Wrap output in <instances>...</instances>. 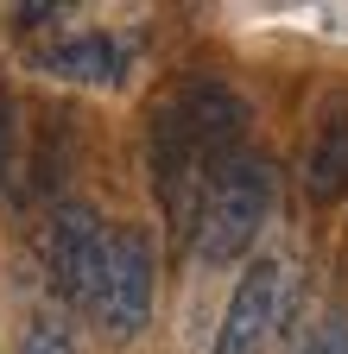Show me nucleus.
<instances>
[{
  "label": "nucleus",
  "instance_id": "1",
  "mask_svg": "<svg viewBox=\"0 0 348 354\" xmlns=\"http://www.w3.org/2000/svg\"><path fill=\"white\" fill-rule=\"evenodd\" d=\"M241 133H247V102L215 76L184 82L152 114V190H158V209L178 234H196L222 165L241 158L235 152Z\"/></svg>",
  "mask_w": 348,
  "mask_h": 354
},
{
  "label": "nucleus",
  "instance_id": "2",
  "mask_svg": "<svg viewBox=\"0 0 348 354\" xmlns=\"http://www.w3.org/2000/svg\"><path fill=\"white\" fill-rule=\"evenodd\" d=\"M273 203H279V171H273V158H259V152L228 158L222 177H215V190H209V203H203L196 234H190L196 266H235L259 241Z\"/></svg>",
  "mask_w": 348,
  "mask_h": 354
},
{
  "label": "nucleus",
  "instance_id": "3",
  "mask_svg": "<svg viewBox=\"0 0 348 354\" xmlns=\"http://www.w3.org/2000/svg\"><path fill=\"white\" fill-rule=\"evenodd\" d=\"M152 285H158V259H152V234L140 221H120L108 234V259H102V285L89 317L102 329V342H134L152 323Z\"/></svg>",
  "mask_w": 348,
  "mask_h": 354
},
{
  "label": "nucleus",
  "instance_id": "4",
  "mask_svg": "<svg viewBox=\"0 0 348 354\" xmlns=\"http://www.w3.org/2000/svg\"><path fill=\"white\" fill-rule=\"evenodd\" d=\"M108 234L114 228H102V215L89 203H57L51 228H45V279H51V291H57L64 310H89L95 304Z\"/></svg>",
  "mask_w": 348,
  "mask_h": 354
},
{
  "label": "nucleus",
  "instance_id": "5",
  "mask_svg": "<svg viewBox=\"0 0 348 354\" xmlns=\"http://www.w3.org/2000/svg\"><path fill=\"white\" fill-rule=\"evenodd\" d=\"M285 297H291V266L273 253L253 259L228 297V310H222V323H215L209 354H266L273 329L285 323Z\"/></svg>",
  "mask_w": 348,
  "mask_h": 354
},
{
  "label": "nucleus",
  "instance_id": "6",
  "mask_svg": "<svg viewBox=\"0 0 348 354\" xmlns=\"http://www.w3.org/2000/svg\"><path fill=\"white\" fill-rule=\"evenodd\" d=\"M127 64H134V38H114V32H76V38H57V44L38 51V70L45 76L89 82V88L127 82Z\"/></svg>",
  "mask_w": 348,
  "mask_h": 354
},
{
  "label": "nucleus",
  "instance_id": "7",
  "mask_svg": "<svg viewBox=\"0 0 348 354\" xmlns=\"http://www.w3.org/2000/svg\"><path fill=\"white\" fill-rule=\"evenodd\" d=\"M304 196H311L317 209H329V203L348 196V108L323 114L311 152H304Z\"/></svg>",
  "mask_w": 348,
  "mask_h": 354
},
{
  "label": "nucleus",
  "instance_id": "8",
  "mask_svg": "<svg viewBox=\"0 0 348 354\" xmlns=\"http://www.w3.org/2000/svg\"><path fill=\"white\" fill-rule=\"evenodd\" d=\"M19 354H82V348H76V329H70L64 310H38V317L26 323Z\"/></svg>",
  "mask_w": 348,
  "mask_h": 354
},
{
  "label": "nucleus",
  "instance_id": "9",
  "mask_svg": "<svg viewBox=\"0 0 348 354\" xmlns=\"http://www.w3.org/2000/svg\"><path fill=\"white\" fill-rule=\"evenodd\" d=\"M297 354H348V323H342V317H329V323H323L311 342H304Z\"/></svg>",
  "mask_w": 348,
  "mask_h": 354
},
{
  "label": "nucleus",
  "instance_id": "10",
  "mask_svg": "<svg viewBox=\"0 0 348 354\" xmlns=\"http://www.w3.org/2000/svg\"><path fill=\"white\" fill-rule=\"evenodd\" d=\"M7 19L13 26H51V19H64V7H13Z\"/></svg>",
  "mask_w": 348,
  "mask_h": 354
},
{
  "label": "nucleus",
  "instance_id": "11",
  "mask_svg": "<svg viewBox=\"0 0 348 354\" xmlns=\"http://www.w3.org/2000/svg\"><path fill=\"white\" fill-rule=\"evenodd\" d=\"M7 165H13V108L0 102V177H7Z\"/></svg>",
  "mask_w": 348,
  "mask_h": 354
}]
</instances>
